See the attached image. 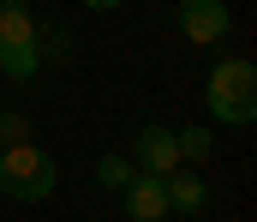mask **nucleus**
<instances>
[{"label": "nucleus", "mask_w": 257, "mask_h": 222, "mask_svg": "<svg viewBox=\"0 0 257 222\" xmlns=\"http://www.w3.org/2000/svg\"><path fill=\"white\" fill-rule=\"evenodd\" d=\"M54 180H60V168H54V156L36 144H0V192L6 198H18V204H42L48 192H54Z\"/></svg>", "instance_id": "nucleus-2"}, {"label": "nucleus", "mask_w": 257, "mask_h": 222, "mask_svg": "<svg viewBox=\"0 0 257 222\" xmlns=\"http://www.w3.org/2000/svg\"><path fill=\"white\" fill-rule=\"evenodd\" d=\"M36 48H42V66L72 60V36H66V24H36Z\"/></svg>", "instance_id": "nucleus-9"}, {"label": "nucleus", "mask_w": 257, "mask_h": 222, "mask_svg": "<svg viewBox=\"0 0 257 222\" xmlns=\"http://www.w3.org/2000/svg\"><path fill=\"white\" fill-rule=\"evenodd\" d=\"M42 72V48H36V18L24 0H0V78L30 84Z\"/></svg>", "instance_id": "nucleus-3"}, {"label": "nucleus", "mask_w": 257, "mask_h": 222, "mask_svg": "<svg viewBox=\"0 0 257 222\" xmlns=\"http://www.w3.org/2000/svg\"><path fill=\"white\" fill-rule=\"evenodd\" d=\"M120 204H126V216H132V222H162V216H168V180L138 168L126 186H120Z\"/></svg>", "instance_id": "nucleus-5"}, {"label": "nucleus", "mask_w": 257, "mask_h": 222, "mask_svg": "<svg viewBox=\"0 0 257 222\" xmlns=\"http://www.w3.org/2000/svg\"><path fill=\"white\" fill-rule=\"evenodd\" d=\"M203 108H209V120H221V126H251L257 120V66L239 60V54L215 60L209 78H203Z\"/></svg>", "instance_id": "nucleus-1"}, {"label": "nucleus", "mask_w": 257, "mask_h": 222, "mask_svg": "<svg viewBox=\"0 0 257 222\" xmlns=\"http://www.w3.org/2000/svg\"><path fill=\"white\" fill-rule=\"evenodd\" d=\"M132 168H144V174H174V168H180L174 126H144V132L132 138Z\"/></svg>", "instance_id": "nucleus-6"}, {"label": "nucleus", "mask_w": 257, "mask_h": 222, "mask_svg": "<svg viewBox=\"0 0 257 222\" xmlns=\"http://www.w3.org/2000/svg\"><path fill=\"white\" fill-rule=\"evenodd\" d=\"M168 180V210H180V216H197V210H209V180L192 174V168H174V174H162Z\"/></svg>", "instance_id": "nucleus-7"}, {"label": "nucleus", "mask_w": 257, "mask_h": 222, "mask_svg": "<svg viewBox=\"0 0 257 222\" xmlns=\"http://www.w3.org/2000/svg\"><path fill=\"white\" fill-rule=\"evenodd\" d=\"M90 12H114V6H126V0H84Z\"/></svg>", "instance_id": "nucleus-12"}, {"label": "nucleus", "mask_w": 257, "mask_h": 222, "mask_svg": "<svg viewBox=\"0 0 257 222\" xmlns=\"http://www.w3.org/2000/svg\"><path fill=\"white\" fill-rule=\"evenodd\" d=\"M174 144H180V162H209V156H215V132H209V126H180V132H174Z\"/></svg>", "instance_id": "nucleus-8"}, {"label": "nucleus", "mask_w": 257, "mask_h": 222, "mask_svg": "<svg viewBox=\"0 0 257 222\" xmlns=\"http://www.w3.org/2000/svg\"><path fill=\"white\" fill-rule=\"evenodd\" d=\"M174 24H180V36L192 48H215L233 30V12H227V0H180L174 6Z\"/></svg>", "instance_id": "nucleus-4"}, {"label": "nucleus", "mask_w": 257, "mask_h": 222, "mask_svg": "<svg viewBox=\"0 0 257 222\" xmlns=\"http://www.w3.org/2000/svg\"><path fill=\"white\" fill-rule=\"evenodd\" d=\"M132 174H138V168H132V156H120V150H108V156H96V180H102L108 192H120V186L132 180Z\"/></svg>", "instance_id": "nucleus-10"}, {"label": "nucleus", "mask_w": 257, "mask_h": 222, "mask_svg": "<svg viewBox=\"0 0 257 222\" xmlns=\"http://www.w3.org/2000/svg\"><path fill=\"white\" fill-rule=\"evenodd\" d=\"M0 144H30V120H24L18 108L0 114Z\"/></svg>", "instance_id": "nucleus-11"}]
</instances>
